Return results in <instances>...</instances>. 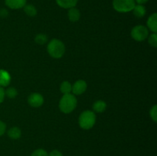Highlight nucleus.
<instances>
[{
    "mask_svg": "<svg viewBox=\"0 0 157 156\" xmlns=\"http://www.w3.org/2000/svg\"><path fill=\"white\" fill-rule=\"evenodd\" d=\"M47 50L52 58L59 59L62 58L65 53V46L61 40L55 38L48 42Z\"/></svg>",
    "mask_w": 157,
    "mask_h": 156,
    "instance_id": "f257e3e1",
    "label": "nucleus"
},
{
    "mask_svg": "<svg viewBox=\"0 0 157 156\" xmlns=\"http://www.w3.org/2000/svg\"><path fill=\"white\" fill-rule=\"evenodd\" d=\"M77 104H78V100L75 95L71 93L65 94L60 99L59 109L63 113L68 114L75 110Z\"/></svg>",
    "mask_w": 157,
    "mask_h": 156,
    "instance_id": "f03ea898",
    "label": "nucleus"
},
{
    "mask_svg": "<svg viewBox=\"0 0 157 156\" xmlns=\"http://www.w3.org/2000/svg\"><path fill=\"white\" fill-rule=\"evenodd\" d=\"M96 122V115L91 110H85L81 113L78 119L80 127L83 129L88 130L94 127Z\"/></svg>",
    "mask_w": 157,
    "mask_h": 156,
    "instance_id": "7ed1b4c3",
    "label": "nucleus"
},
{
    "mask_svg": "<svg viewBox=\"0 0 157 156\" xmlns=\"http://www.w3.org/2000/svg\"><path fill=\"white\" fill-rule=\"evenodd\" d=\"M113 8L115 11L121 13L132 12L136 2L134 0H113Z\"/></svg>",
    "mask_w": 157,
    "mask_h": 156,
    "instance_id": "20e7f679",
    "label": "nucleus"
},
{
    "mask_svg": "<svg viewBox=\"0 0 157 156\" xmlns=\"http://www.w3.org/2000/svg\"><path fill=\"white\" fill-rule=\"evenodd\" d=\"M132 38L136 41H144L149 36V30L144 25H136L131 30L130 32Z\"/></svg>",
    "mask_w": 157,
    "mask_h": 156,
    "instance_id": "39448f33",
    "label": "nucleus"
},
{
    "mask_svg": "<svg viewBox=\"0 0 157 156\" xmlns=\"http://www.w3.org/2000/svg\"><path fill=\"white\" fill-rule=\"evenodd\" d=\"M28 102L29 105L35 108H38L44 103V98L42 95L38 93H33L29 95L28 98Z\"/></svg>",
    "mask_w": 157,
    "mask_h": 156,
    "instance_id": "423d86ee",
    "label": "nucleus"
},
{
    "mask_svg": "<svg viewBox=\"0 0 157 156\" xmlns=\"http://www.w3.org/2000/svg\"><path fill=\"white\" fill-rule=\"evenodd\" d=\"M87 83L83 80H78L72 85L71 92L75 95H81L87 90Z\"/></svg>",
    "mask_w": 157,
    "mask_h": 156,
    "instance_id": "0eeeda50",
    "label": "nucleus"
},
{
    "mask_svg": "<svg viewBox=\"0 0 157 156\" xmlns=\"http://www.w3.org/2000/svg\"><path fill=\"white\" fill-rule=\"evenodd\" d=\"M27 0H5V4L11 9H22L26 5Z\"/></svg>",
    "mask_w": 157,
    "mask_h": 156,
    "instance_id": "6e6552de",
    "label": "nucleus"
},
{
    "mask_svg": "<svg viewBox=\"0 0 157 156\" xmlns=\"http://www.w3.org/2000/svg\"><path fill=\"white\" fill-rule=\"evenodd\" d=\"M11 82V75L6 70H0V87H5L9 86Z\"/></svg>",
    "mask_w": 157,
    "mask_h": 156,
    "instance_id": "1a4fd4ad",
    "label": "nucleus"
},
{
    "mask_svg": "<svg viewBox=\"0 0 157 156\" xmlns=\"http://www.w3.org/2000/svg\"><path fill=\"white\" fill-rule=\"evenodd\" d=\"M147 28L150 29L153 33L157 32V14L153 13L147 19Z\"/></svg>",
    "mask_w": 157,
    "mask_h": 156,
    "instance_id": "9d476101",
    "label": "nucleus"
},
{
    "mask_svg": "<svg viewBox=\"0 0 157 156\" xmlns=\"http://www.w3.org/2000/svg\"><path fill=\"white\" fill-rule=\"evenodd\" d=\"M57 5L62 9H69L74 8L78 4V0H55Z\"/></svg>",
    "mask_w": 157,
    "mask_h": 156,
    "instance_id": "9b49d317",
    "label": "nucleus"
},
{
    "mask_svg": "<svg viewBox=\"0 0 157 156\" xmlns=\"http://www.w3.org/2000/svg\"><path fill=\"white\" fill-rule=\"evenodd\" d=\"M67 16L71 22H76V21H79L80 18H81V12L75 7L71 8L67 12Z\"/></svg>",
    "mask_w": 157,
    "mask_h": 156,
    "instance_id": "f8f14e48",
    "label": "nucleus"
},
{
    "mask_svg": "<svg viewBox=\"0 0 157 156\" xmlns=\"http://www.w3.org/2000/svg\"><path fill=\"white\" fill-rule=\"evenodd\" d=\"M133 13L136 18H143L147 13V9L144 5H136L133 8Z\"/></svg>",
    "mask_w": 157,
    "mask_h": 156,
    "instance_id": "ddd939ff",
    "label": "nucleus"
},
{
    "mask_svg": "<svg viewBox=\"0 0 157 156\" xmlns=\"http://www.w3.org/2000/svg\"><path fill=\"white\" fill-rule=\"evenodd\" d=\"M107 108V103L103 100H98L94 102L93 110L96 113H103Z\"/></svg>",
    "mask_w": 157,
    "mask_h": 156,
    "instance_id": "4468645a",
    "label": "nucleus"
},
{
    "mask_svg": "<svg viewBox=\"0 0 157 156\" xmlns=\"http://www.w3.org/2000/svg\"><path fill=\"white\" fill-rule=\"evenodd\" d=\"M21 129H20L19 128H18V127H15V126L12 127V128L8 131V136H9L10 139H14V140H15V139H18L20 137H21Z\"/></svg>",
    "mask_w": 157,
    "mask_h": 156,
    "instance_id": "2eb2a0df",
    "label": "nucleus"
},
{
    "mask_svg": "<svg viewBox=\"0 0 157 156\" xmlns=\"http://www.w3.org/2000/svg\"><path fill=\"white\" fill-rule=\"evenodd\" d=\"M60 90H61V92L64 95L71 93V90H72L71 84L69 81H64V82L61 83V86H60Z\"/></svg>",
    "mask_w": 157,
    "mask_h": 156,
    "instance_id": "dca6fc26",
    "label": "nucleus"
},
{
    "mask_svg": "<svg viewBox=\"0 0 157 156\" xmlns=\"http://www.w3.org/2000/svg\"><path fill=\"white\" fill-rule=\"evenodd\" d=\"M23 9H24L25 13L28 16L34 17L37 15V9L33 5L26 4L25 6L23 7Z\"/></svg>",
    "mask_w": 157,
    "mask_h": 156,
    "instance_id": "f3484780",
    "label": "nucleus"
},
{
    "mask_svg": "<svg viewBox=\"0 0 157 156\" xmlns=\"http://www.w3.org/2000/svg\"><path fill=\"white\" fill-rule=\"evenodd\" d=\"M5 94L10 99H14L18 95V91L15 87H9L7 90H5Z\"/></svg>",
    "mask_w": 157,
    "mask_h": 156,
    "instance_id": "a211bd4d",
    "label": "nucleus"
},
{
    "mask_svg": "<svg viewBox=\"0 0 157 156\" xmlns=\"http://www.w3.org/2000/svg\"><path fill=\"white\" fill-rule=\"evenodd\" d=\"M35 41L38 44H44L48 41V37L44 34H38L35 36Z\"/></svg>",
    "mask_w": 157,
    "mask_h": 156,
    "instance_id": "6ab92c4d",
    "label": "nucleus"
},
{
    "mask_svg": "<svg viewBox=\"0 0 157 156\" xmlns=\"http://www.w3.org/2000/svg\"><path fill=\"white\" fill-rule=\"evenodd\" d=\"M148 42L150 45L153 47H157V35L156 33H153L148 36Z\"/></svg>",
    "mask_w": 157,
    "mask_h": 156,
    "instance_id": "aec40b11",
    "label": "nucleus"
},
{
    "mask_svg": "<svg viewBox=\"0 0 157 156\" xmlns=\"http://www.w3.org/2000/svg\"><path fill=\"white\" fill-rule=\"evenodd\" d=\"M31 156H48V154L45 150L42 149V148H38V149L34 151Z\"/></svg>",
    "mask_w": 157,
    "mask_h": 156,
    "instance_id": "412c9836",
    "label": "nucleus"
},
{
    "mask_svg": "<svg viewBox=\"0 0 157 156\" xmlns=\"http://www.w3.org/2000/svg\"><path fill=\"white\" fill-rule=\"evenodd\" d=\"M150 115L153 122H157V106L154 105L150 111Z\"/></svg>",
    "mask_w": 157,
    "mask_h": 156,
    "instance_id": "4be33fe9",
    "label": "nucleus"
},
{
    "mask_svg": "<svg viewBox=\"0 0 157 156\" xmlns=\"http://www.w3.org/2000/svg\"><path fill=\"white\" fill-rule=\"evenodd\" d=\"M6 125L5 122H3L2 121L0 120V136H2V135H4V133L6 132Z\"/></svg>",
    "mask_w": 157,
    "mask_h": 156,
    "instance_id": "5701e85b",
    "label": "nucleus"
},
{
    "mask_svg": "<svg viewBox=\"0 0 157 156\" xmlns=\"http://www.w3.org/2000/svg\"><path fill=\"white\" fill-rule=\"evenodd\" d=\"M48 156H63V154L60 151H58V150L57 149H55L49 153Z\"/></svg>",
    "mask_w": 157,
    "mask_h": 156,
    "instance_id": "b1692460",
    "label": "nucleus"
},
{
    "mask_svg": "<svg viewBox=\"0 0 157 156\" xmlns=\"http://www.w3.org/2000/svg\"><path fill=\"white\" fill-rule=\"evenodd\" d=\"M5 96H6V94H5V90L3 89V87H0V103L3 102L5 99Z\"/></svg>",
    "mask_w": 157,
    "mask_h": 156,
    "instance_id": "393cba45",
    "label": "nucleus"
},
{
    "mask_svg": "<svg viewBox=\"0 0 157 156\" xmlns=\"http://www.w3.org/2000/svg\"><path fill=\"white\" fill-rule=\"evenodd\" d=\"M0 15L2 17H6L8 15V11L6 9H2L0 11Z\"/></svg>",
    "mask_w": 157,
    "mask_h": 156,
    "instance_id": "a878e982",
    "label": "nucleus"
},
{
    "mask_svg": "<svg viewBox=\"0 0 157 156\" xmlns=\"http://www.w3.org/2000/svg\"><path fill=\"white\" fill-rule=\"evenodd\" d=\"M134 1H135V2L137 3V4L144 5V4H145V3H147L149 0H134Z\"/></svg>",
    "mask_w": 157,
    "mask_h": 156,
    "instance_id": "bb28decb",
    "label": "nucleus"
}]
</instances>
